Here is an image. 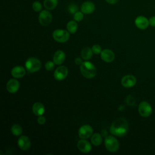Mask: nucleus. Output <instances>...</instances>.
Masks as SVG:
<instances>
[{
	"mask_svg": "<svg viewBox=\"0 0 155 155\" xmlns=\"http://www.w3.org/2000/svg\"><path fill=\"white\" fill-rule=\"evenodd\" d=\"M67 29L70 33H75L78 30V24L76 21H70L67 24Z\"/></svg>",
	"mask_w": 155,
	"mask_h": 155,
	"instance_id": "5701e85b",
	"label": "nucleus"
},
{
	"mask_svg": "<svg viewBox=\"0 0 155 155\" xmlns=\"http://www.w3.org/2000/svg\"><path fill=\"white\" fill-rule=\"evenodd\" d=\"M32 110H33V113L35 115L39 116L42 115L44 113L45 107H44V105L42 103H41L39 102H35L33 105Z\"/></svg>",
	"mask_w": 155,
	"mask_h": 155,
	"instance_id": "6ab92c4d",
	"label": "nucleus"
},
{
	"mask_svg": "<svg viewBox=\"0 0 155 155\" xmlns=\"http://www.w3.org/2000/svg\"><path fill=\"white\" fill-rule=\"evenodd\" d=\"M19 147L24 151L28 150L31 146V141L28 137L26 136H21L18 140Z\"/></svg>",
	"mask_w": 155,
	"mask_h": 155,
	"instance_id": "9b49d317",
	"label": "nucleus"
},
{
	"mask_svg": "<svg viewBox=\"0 0 155 155\" xmlns=\"http://www.w3.org/2000/svg\"><path fill=\"white\" fill-rule=\"evenodd\" d=\"M77 147L80 151L84 153H89L91 150V145L90 143L85 140V139H82L79 140L77 143Z\"/></svg>",
	"mask_w": 155,
	"mask_h": 155,
	"instance_id": "ddd939ff",
	"label": "nucleus"
},
{
	"mask_svg": "<svg viewBox=\"0 0 155 155\" xmlns=\"http://www.w3.org/2000/svg\"><path fill=\"white\" fill-rule=\"evenodd\" d=\"M126 102H127L128 105H133L135 103V100H134V99L133 98V96L129 95V96H127V97L126 99Z\"/></svg>",
	"mask_w": 155,
	"mask_h": 155,
	"instance_id": "c756f323",
	"label": "nucleus"
},
{
	"mask_svg": "<svg viewBox=\"0 0 155 155\" xmlns=\"http://www.w3.org/2000/svg\"><path fill=\"white\" fill-rule=\"evenodd\" d=\"M91 50L93 51V53L95 54H98L99 53H101L102 51V48L101 47L98 45V44H95L94 45L92 48H91Z\"/></svg>",
	"mask_w": 155,
	"mask_h": 155,
	"instance_id": "bb28decb",
	"label": "nucleus"
},
{
	"mask_svg": "<svg viewBox=\"0 0 155 155\" xmlns=\"http://www.w3.org/2000/svg\"><path fill=\"white\" fill-rule=\"evenodd\" d=\"M20 87L19 82L15 79H10L7 83V90L10 93H15L18 91Z\"/></svg>",
	"mask_w": 155,
	"mask_h": 155,
	"instance_id": "4468645a",
	"label": "nucleus"
},
{
	"mask_svg": "<svg viewBox=\"0 0 155 155\" xmlns=\"http://www.w3.org/2000/svg\"><path fill=\"white\" fill-rule=\"evenodd\" d=\"M149 24L151 27H155V16H151L149 19Z\"/></svg>",
	"mask_w": 155,
	"mask_h": 155,
	"instance_id": "2f4dec72",
	"label": "nucleus"
},
{
	"mask_svg": "<svg viewBox=\"0 0 155 155\" xmlns=\"http://www.w3.org/2000/svg\"><path fill=\"white\" fill-rule=\"evenodd\" d=\"M95 10V5L91 1H85L81 6V10L84 14H91Z\"/></svg>",
	"mask_w": 155,
	"mask_h": 155,
	"instance_id": "dca6fc26",
	"label": "nucleus"
},
{
	"mask_svg": "<svg viewBox=\"0 0 155 155\" xmlns=\"http://www.w3.org/2000/svg\"><path fill=\"white\" fill-rule=\"evenodd\" d=\"M102 135L104 136H105V137H107V131L105 130H103L102 131Z\"/></svg>",
	"mask_w": 155,
	"mask_h": 155,
	"instance_id": "f704fd0d",
	"label": "nucleus"
},
{
	"mask_svg": "<svg viewBox=\"0 0 155 155\" xmlns=\"http://www.w3.org/2000/svg\"><path fill=\"white\" fill-rule=\"evenodd\" d=\"M121 84L125 88H131L136 84V78L131 74L124 76L121 79Z\"/></svg>",
	"mask_w": 155,
	"mask_h": 155,
	"instance_id": "9d476101",
	"label": "nucleus"
},
{
	"mask_svg": "<svg viewBox=\"0 0 155 155\" xmlns=\"http://www.w3.org/2000/svg\"><path fill=\"white\" fill-rule=\"evenodd\" d=\"M58 4V0H44V5L47 10H51L54 9Z\"/></svg>",
	"mask_w": 155,
	"mask_h": 155,
	"instance_id": "412c9836",
	"label": "nucleus"
},
{
	"mask_svg": "<svg viewBox=\"0 0 155 155\" xmlns=\"http://www.w3.org/2000/svg\"><path fill=\"white\" fill-rule=\"evenodd\" d=\"M91 142L94 146H99L102 143V137L99 133H94L91 137Z\"/></svg>",
	"mask_w": 155,
	"mask_h": 155,
	"instance_id": "4be33fe9",
	"label": "nucleus"
},
{
	"mask_svg": "<svg viewBox=\"0 0 155 155\" xmlns=\"http://www.w3.org/2000/svg\"><path fill=\"white\" fill-rule=\"evenodd\" d=\"M74 62H75L76 64H77V65H81V64L83 62L82 61V59L79 57L76 58L74 60Z\"/></svg>",
	"mask_w": 155,
	"mask_h": 155,
	"instance_id": "473e14b6",
	"label": "nucleus"
},
{
	"mask_svg": "<svg viewBox=\"0 0 155 155\" xmlns=\"http://www.w3.org/2000/svg\"><path fill=\"white\" fill-rule=\"evenodd\" d=\"M11 131L12 134L16 136H20L22 133V127L18 124H14L11 128Z\"/></svg>",
	"mask_w": 155,
	"mask_h": 155,
	"instance_id": "b1692460",
	"label": "nucleus"
},
{
	"mask_svg": "<svg viewBox=\"0 0 155 155\" xmlns=\"http://www.w3.org/2000/svg\"><path fill=\"white\" fill-rule=\"evenodd\" d=\"M92 53L93 51L91 50V48H90L89 47H85L82 48L81 51V58L84 60H88L92 57Z\"/></svg>",
	"mask_w": 155,
	"mask_h": 155,
	"instance_id": "aec40b11",
	"label": "nucleus"
},
{
	"mask_svg": "<svg viewBox=\"0 0 155 155\" xmlns=\"http://www.w3.org/2000/svg\"><path fill=\"white\" fill-rule=\"evenodd\" d=\"M68 68L64 65L58 67L54 72V78L58 81H62L67 76Z\"/></svg>",
	"mask_w": 155,
	"mask_h": 155,
	"instance_id": "1a4fd4ad",
	"label": "nucleus"
},
{
	"mask_svg": "<svg viewBox=\"0 0 155 155\" xmlns=\"http://www.w3.org/2000/svg\"><path fill=\"white\" fill-rule=\"evenodd\" d=\"M53 39L59 42H65L70 38V33L68 30L57 29L55 30L52 34Z\"/></svg>",
	"mask_w": 155,
	"mask_h": 155,
	"instance_id": "39448f33",
	"label": "nucleus"
},
{
	"mask_svg": "<svg viewBox=\"0 0 155 155\" xmlns=\"http://www.w3.org/2000/svg\"><path fill=\"white\" fill-rule=\"evenodd\" d=\"M54 67V62L52 61H47L45 64V68L48 71H51L53 70Z\"/></svg>",
	"mask_w": 155,
	"mask_h": 155,
	"instance_id": "c85d7f7f",
	"label": "nucleus"
},
{
	"mask_svg": "<svg viewBox=\"0 0 155 155\" xmlns=\"http://www.w3.org/2000/svg\"><path fill=\"white\" fill-rule=\"evenodd\" d=\"M107 1V2H108V4H116L118 0H105Z\"/></svg>",
	"mask_w": 155,
	"mask_h": 155,
	"instance_id": "72a5a7b5",
	"label": "nucleus"
},
{
	"mask_svg": "<svg viewBox=\"0 0 155 155\" xmlns=\"http://www.w3.org/2000/svg\"><path fill=\"white\" fill-rule=\"evenodd\" d=\"M138 111L141 116L143 117H147L151 114L152 108L148 102L142 101L139 105Z\"/></svg>",
	"mask_w": 155,
	"mask_h": 155,
	"instance_id": "423d86ee",
	"label": "nucleus"
},
{
	"mask_svg": "<svg viewBox=\"0 0 155 155\" xmlns=\"http://www.w3.org/2000/svg\"><path fill=\"white\" fill-rule=\"evenodd\" d=\"M80 70L82 76L87 79L93 78L96 74L95 66L89 61L83 62L80 66Z\"/></svg>",
	"mask_w": 155,
	"mask_h": 155,
	"instance_id": "f03ea898",
	"label": "nucleus"
},
{
	"mask_svg": "<svg viewBox=\"0 0 155 155\" xmlns=\"http://www.w3.org/2000/svg\"><path fill=\"white\" fill-rule=\"evenodd\" d=\"M100 54L101 59L106 62H111L114 59V54L113 51L110 49H104Z\"/></svg>",
	"mask_w": 155,
	"mask_h": 155,
	"instance_id": "2eb2a0df",
	"label": "nucleus"
},
{
	"mask_svg": "<svg viewBox=\"0 0 155 155\" xmlns=\"http://www.w3.org/2000/svg\"><path fill=\"white\" fill-rule=\"evenodd\" d=\"M128 129L129 127L127 120L123 117H119L111 124L110 131L113 135L122 137L127 134Z\"/></svg>",
	"mask_w": 155,
	"mask_h": 155,
	"instance_id": "f257e3e1",
	"label": "nucleus"
},
{
	"mask_svg": "<svg viewBox=\"0 0 155 155\" xmlns=\"http://www.w3.org/2000/svg\"><path fill=\"white\" fill-rule=\"evenodd\" d=\"M32 8L34 11L39 12L42 10V5L40 2L35 1L32 4Z\"/></svg>",
	"mask_w": 155,
	"mask_h": 155,
	"instance_id": "393cba45",
	"label": "nucleus"
},
{
	"mask_svg": "<svg viewBox=\"0 0 155 155\" xmlns=\"http://www.w3.org/2000/svg\"><path fill=\"white\" fill-rule=\"evenodd\" d=\"M84 18V13L82 12L78 11L74 14V19L76 21L79 22L82 21Z\"/></svg>",
	"mask_w": 155,
	"mask_h": 155,
	"instance_id": "a878e982",
	"label": "nucleus"
},
{
	"mask_svg": "<svg viewBox=\"0 0 155 155\" xmlns=\"http://www.w3.org/2000/svg\"><path fill=\"white\" fill-rule=\"evenodd\" d=\"M11 73L15 78H21L25 74V70L22 66H16L12 68Z\"/></svg>",
	"mask_w": 155,
	"mask_h": 155,
	"instance_id": "f3484780",
	"label": "nucleus"
},
{
	"mask_svg": "<svg viewBox=\"0 0 155 155\" xmlns=\"http://www.w3.org/2000/svg\"><path fill=\"white\" fill-rule=\"evenodd\" d=\"M25 68L30 73L38 71L40 70L42 66L41 62L36 58H29L25 62Z\"/></svg>",
	"mask_w": 155,
	"mask_h": 155,
	"instance_id": "7ed1b4c3",
	"label": "nucleus"
},
{
	"mask_svg": "<svg viewBox=\"0 0 155 155\" xmlns=\"http://www.w3.org/2000/svg\"><path fill=\"white\" fill-rule=\"evenodd\" d=\"M104 143L107 150L111 153L117 151L119 148L118 140L113 136H108L105 137Z\"/></svg>",
	"mask_w": 155,
	"mask_h": 155,
	"instance_id": "20e7f679",
	"label": "nucleus"
},
{
	"mask_svg": "<svg viewBox=\"0 0 155 155\" xmlns=\"http://www.w3.org/2000/svg\"><path fill=\"white\" fill-rule=\"evenodd\" d=\"M93 128L89 125H84L80 127L78 131V134L81 139H88L92 136Z\"/></svg>",
	"mask_w": 155,
	"mask_h": 155,
	"instance_id": "6e6552de",
	"label": "nucleus"
},
{
	"mask_svg": "<svg viewBox=\"0 0 155 155\" xmlns=\"http://www.w3.org/2000/svg\"><path fill=\"white\" fill-rule=\"evenodd\" d=\"M68 10L71 14H74L78 10V6L74 4H71L68 5Z\"/></svg>",
	"mask_w": 155,
	"mask_h": 155,
	"instance_id": "cd10ccee",
	"label": "nucleus"
},
{
	"mask_svg": "<svg viewBox=\"0 0 155 155\" xmlns=\"http://www.w3.org/2000/svg\"><path fill=\"white\" fill-rule=\"evenodd\" d=\"M136 26L141 30H145L148 28L149 24V19L143 16H137L134 21Z\"/></svg>",
	"mask_w": 155,
	"mask_h": 155,
	"instance_id": "f8f14e48",
	"label": "nucleus"
},
{
	"mask_svg": "<svg viewBox=\"0 0 155 155\" xmlns=\"http://www.w3.org/2000/svg\"><path fill=\"white\" fill-rule=\"evenodd\" d=\"M37 121H38V123L41 124V125H42L44 124L45 123V121H46V119L44 116H43L42 115L41 116H39L38 119H37Z\"/></svg>",
	"mask_w": 155,
	"mask_h": 155,
	"instance_id": "7c9ffc66",
	"label": "nucleus"
},
{
	"mask_svg": "<svg viewBox=\"0 0 155 155\" xmlns=\"http://www.w3.org/2000/svg\"><path fill=\"white\" fill-rule=\"evenodd\" d=\"M38 19L39 23L43 26L48 25L52 21V15L50 12L47 10L41 11L39 14Z\"/></svg>",
	"mask_w": 155,
	"mask_h": 155,
	"instance_id": "0eeeda50",
	"label": "nucleus"
},
{
	"mask_svg": "<svg viewBox=\"0 0 155 155\" xmlns=\"http://www.w3.org/2000/svg\"><path fill=\"white\" fill-rule=\"evenodd\" d=\"M53 62L56 65H61L65 61V54L62 50H58L53 55Z\"/></svg>",
	"mask_w": 155,
	"mask_h": 155,
	"instance_id": "a211bd4d",
	"label": "nucleus"
}]
</instances>
